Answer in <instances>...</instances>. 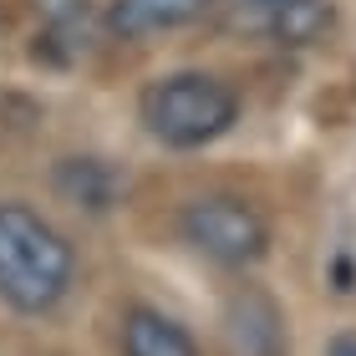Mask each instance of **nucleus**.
I'll use <instances>...</instances> for the list:
<instances>
[{
  "label": "nucleus",
  "mask_w": 356,
  "mask_h": 356,
  "mask_svg": "<svg viewBox=\"0 0 356 356\" xmlns=\"http://www.w3.org/2000/svg\"><path fill=\"white\" fill-rule=\"evenodd\" d=\"M76 254L31 204H0V300L21 316H46L72 290Z\"/></svg>",
  "instance_id": "obj_1"
},
{
  "label": "nucleus",
  "mask_w": 356,
  "mask_h": 356,
  "mask_svg": "<svg viewBox=\"0 0 356 356\" xmlns=\"http://www.w3.org/2000/svg\"><path fill=\"white\" fill-rule=\"evenodd\" d=\"M138 122L163 148H204L239 122V97L209 72H168L143 87Z\"/></svg>",
  "instance_id": "obj_2"
},
{
  "label": "nucleus",
  "mask_w": 356,
  "mask_h": 356,
  "mask_svg": "<svg viewBox=\"0 0 356 356\" xmlns=\"http://www.w3.org/2000/svg\"><path fill=\"white\" fill-rule=\"evenodd\" d=\"M178 234L204 260H214L224 270H250L270 254V224L239 193H199V199H188L184 214H178Z\"/></svg>",
  "instance_id": "obj_3"
},
{
  "label": "nucleus",
  "mask_w": 356,
  "mask_h": 356,
  "mask_svg": "<svg viewBox=\"0 0 356 356\" xmlns=\"http://www.w3.org/2000/svg\"><path fill=\"white\" fill-rule=\"evenodd\" d=\"M209 10L224 21V31L260 36L270 46H285V51L326 41V31L336 21L331 0H209Z\"/></svg>",
  "instance_id": "obj_4"
},
{
  "label": "nucleus",
  "mask_w": 356,
  "mask_h": 356,
  "mask_svg": "<svg viewBox=\"0 0 356 356\" xmlns=\"http://www.w3.org/2000/svg\"><path fill=\"white\" fill-rule=\"evenodd\" d=\"M209 10V0H112L107 6V31L122 41H148L163 31H184Z\"/></svg>",
  "instance_id": "obj_5"
},
{
  "label": "nucleus",
  "mask_w": 356,
  "mask_h": 356,
  "mask_svg": "<svg viewBox=\"0 0 356 356\" xmlns=\"http://www.w3.org/2000/svg\"><path fill=\"white\" fill-rule=\"evenodd\" d=\"M118 346H122V356H199V341L188 336V326H178L173 316L153 311V305L122 311Z\"/></svg>",
  "instance_id": "obj_6"
},
{
  "label": "nucleus",
  "mask_w": 356,
  "mask_h": 356,
  "mask_svg": "<svg viewBox=\"0 0 356 356\" xmlns=\"http://www.w3.org/2000/svg\"><path fill=\"white\" fill-rule=\"evenodd\" d=\"M56 188L67 193L76 209L102 214V209L112 204V193H118V178H112L107 163H97V158H67V163L56 168Z\"/></svg>",
  "instance_id": "obj_7"
},
{
  "label": "nucleus",
  "mask_w": 356,
  "mask_h": 356,
  "mask_svg": "<svg viewBox=\"0 0 356 356\" xmlns=\"http://www.w3.org/2000/svg\"><path fill=\"white\" fill-rule=\"evenodd\" d=\"M229 346L234 356H275L280 351V316L275 305H260V321H250V296H239L229 305Z\"/></svg>",
  "instance_id": "obj_8"
},
{
  "label": "nucleus",
  "mask_w": 356,
  "mask_h": 356,
  "mask_svg": "<svg viewBox=\"0 0 356 356\" xmlns=\"http://www.w3.org/2000/svg\"><path fill=\"white\" fill-rule=\"evenodd\" d=\"M36 15H41L51 41L87 46V36H92V6L87 0H36Z\"/></svg>",
  "instance_id": "obj_9"
},
{
  "label": "nucleus",
  "mask_w": 356,
  "mask_h": 356,
  "mask_svg": "<svg viewBox=\"0 0 356 356\" xmlns=\"http://www.w3.org/2000/svg\"><path fill=\"white\" fill-rule=\"evenodd\" d=\"M326 356H356V331H341V336H331Z\"/></svg>",
  "instance_id": "obj_10"
}]
</instances>
